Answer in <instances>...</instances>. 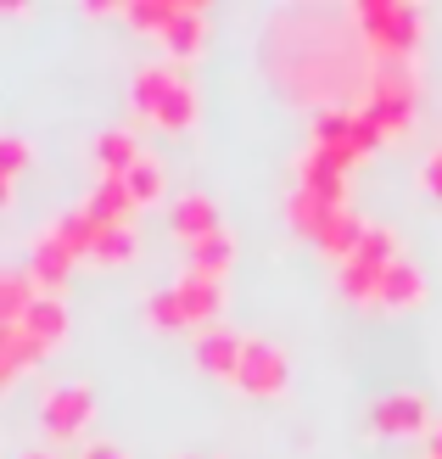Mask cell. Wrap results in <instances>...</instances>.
Listing matches in <instances>:
<instances>
[{"label":"cell","mask_w":442,"mask_h":459,"mask_svg":"<svg viewBox=\"0 0 442 459\" xmlns=\"http://www.w3.org/2000/svg\"><path fill=\"white\" fill-rule=\"evenodd\" d=\"M347 22L364 39L369 62H409L420 34H426V12L409 6V0H353Z\"/></svg>","instance_id":"6da1fadb"},{"label":"cell","mask_w":442,"mask_h":459,"mask_svg":"<svg viewBox=\"0 0 442 459\" xmlns=\"http://www.w3.org/2000/svg\"><path fill=\"white\" fill-rule=\"evenodd\" d=\"M129 101L157 129L185 134V129L196 124V84L185 79L174 62H146L141 74H134V84H129Z\"/></svg>","instance_id":"7a4b0ae2"},{"label":"cell","mask_w":442,"mask_h":459,"mask_svg":"<svg viewBox=\"0 0 442 459\" xmlns=\"http://www.w3.org/2000/svg\"><path fill=\"white\" fill-rule=\"evenodd\" d=\"M414 107H420V74H414V62H369L364 107H359V112L381 129V141H392V134H409Z\"/></svg>","instance_id":"3957f363"},{"label":"cell","mask_w":442,"mask_h":459,"mask_svg":"<svg viewBox=\"0 0 442 459\" xmlns=\"http://www.w3.org/2000/svg\"><path fill=\"white\" fill-rule=\"evenodd\" d=\"M376 146H381V129L369 124L359 107H325V112H314L308 152L325 157V163H336L342 174L353 169V163H364V157L376 152Z\"/></svg>","instance_id":"277c9868"},{"label":"cell","mask_w":442,"mask_h":459,"mask_svg":"<svg viewBox=\"0 0 442 459\" xmlns=\"http://www.w3.org/2000/svg\"><path fill=\"white\" fill-rule=\"evenodd\" d=\"M90 415H96V393H90L84 381H62V386H51V393L39 398V426L51 431L56 443H74L90 426Z\"/></svg>","instance_id":"5b68a950"},{"label":"cell","mask_w":442,"mask_h":459,"mask_svg":"<svg viewBox=\"0 0 442 459\" xmlns=\"http://www.w3.org/2000/svg\"><path fill=\"white\" fill-rule=\"evenodd\" d=\"M286 381H291L286 353L274 348V342H264V336H247V353H241V370H236V386H241V393H247V398H281Z\"/></svg>","instance_id":"8992f818"},{"label":"cell","mask_w":442,"mask_h":459,"mask_svg":"<svg viewBox=\"0 0 442 459\" xmlns=\"http://www.w3.org/2000/svg\"><path fill=\"white\" fill-rule=\"evenodd\" d=\"M174 297H179V314H185V325H219V308H224V281H213V274H196V269H185L179 281H174Z\"/></svg>","instance_id":"52a82bcc"},{"label":"cell","mask_w":442,"mask_h":459,"mask_svg":"<svg viewBox=\"0 0 442 459\" xmlns=\"http://www.w3.org/2000/svg\"><path fill=\"white\" fill-rule=\"evenodd\" d=\"M219 224H224V219H219V202L202 196V191H185V196L169 202V230H174L185 247H196L202 236H213Z\"/></svg>","instance_id":"ba28073f"},{"label":"cell","mask_w":442,"mask_h":459,"mask_svg":"<svg viewBox=\"0 0 442 459\" xmlns=\"http://www.w3.org/2000/svg\"><path fill=\"white\" fill-rule=\"evenodd\" d=\"M74 264H79V252L67 247V236H62L56 224H45L39 236H34V247H29V269H34V281H39L45 291H51V286H56V281H62V274L74 269Z\"/></svg>","instance_id":"9c48e42d"},{"label":"cell","mask_w":442,"mask_h":459,"mask_svg":"<svg viewBox=\"0 0 442 459\" xmlns=\"http://www.w3.org/2000/svg\"><path fill=\"white\" fill-rule=\"evenodd\" d=\"M241 353H247V336L224 331V325H207V331H202V342H196V364H202L207 376H230V381H236Z\"/></svg>","instance_id":"30bf717a"},{"label":"cell","mask_w":442,"mask_h":459,"mask_svg":"<svg viewBox=\"0 0 442 459\" xmlns=\"http://www.w3.org/2000/svg\"><path fill=\"white\" fill-rule=\"evenodd\" d=\"M84 208L96 213L101 224H134V191H129V179H118V174H101L96 186H90V196H84Z\"/></svg>","instance_id":"8fae6325"},{"label":"cell","mask_w":442,"mask_h":459,"mask_svg":"<svg viewBox=\"0 0 442 459\" xmlns=\"http://www.w3.org/2000/svg\"><path fill=\"white\" fill-rule=\"evenodd\" d=\"M17 325L34 336V348H39V353H51L56 342L67 336V308H62V297H56V291H39V297H34V308L22 314Z\"/></svg>","instance_id":"7c38bea8"},{"label":"cell","mask_w":442,"mask_h":459,"mask_svg":"<svg viewBox=\"0 0 442 459\" xmlns=\"http://www.w3.org/2000/svg\"><path fill=\"white\" fill-rule=\"evenodd\" d=\"M420 303H426V274L414 269L409 258H398V264L381 274V308L409 314V308H420Z\"/></svg>","instance_id":"4fadbf2b"},{"label":"cell","mask_w":442,"mask_h":459,"mask_svg":"<svg viewBox=\"0 0 442 459\" xmlns=\"http://www.w3.org/2000/svg\"><path fill=\"white\" fill-rule=\"evenodd\" d=\"M392 269V264H386ZM381 264H369V258H347L342 269H336V286H342V297L347 303H359V308H381V274H386Z\"/></svg>","instance_id":"5bb4252c"},{"label":"cell","mask_w":442,"mask_h":459,"mask_svg":"<svg viewBox=\"0 0 442 459\" xmlns=\"http://www.w3.org/2000/svg\"><path fill=\"white\" fill-rule=\"evenodd\" d=\"M39 291H45V286L34 281V269H29V264H12L6 274H0V325H17V319L34 308Z\"/></svg>","instance_id":"9a60e30c"},{"label":"cell","mask_w":442,"mask_h":459,"mask_svg":"<svg viewBox=\"0 0 442 459\" xmlns=\"http://www.w3.org/2000/svg\"><path fill=\"white\" fill-rule=\"evenodd\" d=\"M157 39L169 45V56H191L196 45L207 39V12H202V6H191V0H179V12L169 17V29H162Z\"/></svg>","instance_id":"2e32d148"},{"label":"cell","mask_w":442,"mask_h":459,"mask_svg":"<svg viewBox=\"0 0 442 459\" xmlns=\"http://www.w3.org/2000/svg\"><path fill=\"white\" fill-rule=\"evenodd\" d=\"M426 426V398L420 393H392L376 403V431L398 437V431H420Z\"/></svg>","instance_id":"e0dca14e"},{"label":"cell","mask_w":442,"mask_h":459,"mask_svg":"<svg viewBox=\"0 0 442 459\" xmlns=\"http://www.w3.org/2000/svg\"><path fill=\"white\" fill-rule=\"evenodd\" d=\"M141 157H146V152H141V134H134V129H107L101 141H96V169H101V174H118V179H124L134 163H141Z\"/></svg>","instance_id":"ac0fdd59"},{"label":"cell","mask_w":442,"mask_h":459,"mask_svg":"<svg viewBox=\"0 0 442 459\" xmlns=\"http://www.w3.org/2000/svg\"><path fill=\"white\" fill-rule=\"evenodd\" d=\"M364 230H369V224H364L359 213H347V208H336L331 219H325V230H319L314 241H319L325 252H331V258H342V264H347V258H353V252H359V241H364Z\"/></svg>","instance_id":"d6986e66"},{"label":"cell","mask_w":442,"mask_h":459,"mask_svg":"<svg viewBox=\"0 0 442 459\" xmlns=\"http://www.w3.org/2000/svg\"><path fill=\"white\" fill-rule=\"evenodd\" d=\"M236 264V236H230V224H219L213 236H202L191 247V269L196 274H213V281H224V269Z\"/></svg>","instance_id":"ffe728a7"},{"label":"cell","mask_w":442,"mask_h":459,"mask_svg":"<svg viewBox=\"0 0 442 459\" xmlns=\"http://www.w3.org/2000/svg\"><path fill=\"white\" fill-rule=\"evenodd\" d=\"M34 359H45V353L34 348L29 331H22V325H0V381H17Z\"/></svg>","instance_id":"44dd1931"},{"label":"cell","mask_w":442,"mask_h":459,"mask_svg":"<svg viewBox=\"0 0 442 459\" xmlns=\"http://www.w3.org/2000/svg\"><path fill=\"white\" fill-rule=\"evenodd\" d=\"M134 252H141V236H134V224H107L90 258L107 264V269H118V264H129V258H134Z\"/></svg>","instance_id":"7402d4cb"},{"label":"cell","mask_w":442,"mask_h":459,"mask_svg":"<svg viewBox=\"0 0 442 459\" xmlns=\"http://www.w3.org/2000/svg\"><path fill=\"white\" fill-rule=\"evenodd\" d=\"M129 191H134V202H162V191H169V169L157 163V157H141L129 174Z\"/></svg>","instance_id":"603a6c76"},{"label":"cell","mask_w":442,"mask_h":459,"mask_svg":"<svg viewBox=\"0 0 442 459\" xmlns=\"http://www.w3.org/2000/svg\"><path fill=\"white\" fill-rule=\"evenodd\" d=\"M174 12H179V0H134V6H124V17L134 22V29H152V34L169 29Z\"/></svg>","instance_id":"cb8c5ba5"},{"label":"cell","mask_w":442,"mask_h":459,"mask_svg":"<svg viewBox=\"0 0 442 459\" xmlns=\"http://www.w3.org/2000/svg\"><path fill=\"white\" fill-rule=\"evenodd\" d=\"M22 163H29V141H22V134H6V141H0V186H17V174H22Z\"/></svg>","instance_id":"d4e9b609"},{"label":"cell","mask_w":442,"mask_h":459,"mask_svg":"<svg viewBox=\"0 0 442 459\" xmlns=\"http://www.w3.org/2000/svg\"><path fill=\"white\" fill-rule=\"evenodd\" d=\"M420 186L442 202V146H431V157H426V163H420Z\"/></svg>","instance_id":"484cf974"},{"label":"cell","mask_w":442,"mask_h":459,"mask_svg":"<svg viewBox=\"0 0 442 459\" xmlns=\"http://www.w3.org/2000/svg\"><path fill=\"white\" fill-rule=\"evenodd\" d=\"M79 459H124V448H118V443H90Z\"/></svg>","instance_id":"4316f807"},{"label":"cell","mask_w":442,"mask_h":459,"mask_svg":"<svg viewBox=\"0 0 442 459\" xmlns=\"http://www.w3.org/2000/svg\"><path fill=\"white\" fill-rule=\"evenodd\" d=\"M17 459H56L51 448H29V454H17Z\"/></svg>","instance_id":"83f0119b"},{"label":"cell","mask_w":442,"mask_h":459,"mask_svg":"<svg viewBox=\"0 0 442 459\" xmlns=\"http://www.w3.org/2000/svg\"><path fill=\"white\" fill-rule=\"evenodd\" d=\"M431 459H442V426L431 431Z\"/></svg>","instance_id":"f1b7e54d"}]
</instances>
